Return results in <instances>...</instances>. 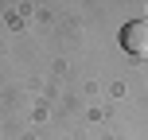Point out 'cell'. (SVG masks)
Segmentation results:
<instances>
[{
	"mask_svg": "<svg viewBox=\"0 0 148 140\" xmlns=\"http://www.w3.org/2000/svg\"><path fill=\"white\" fill-rule=\"evenodd\" d=\"M121 47L133 59H148V20H129L121 27Z\"/></svg>",
	"mask_w": 148,
	"mask_h": 140,
	"instance_id": "cell-1",
	"label": "cell"
}]
</instances>
